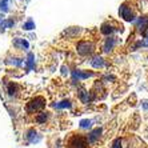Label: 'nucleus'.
<instances>
[{
    "label": "nucleus",
    "instance_id": "f257e3e1",
    "mask_svg": "<svg viewBox=\"0 0 148 148\" xmlns=\"http://www.w3.org/2000/svg\"><path fill=\"white\" fill-rule=\"evenodd\" d=\"M69 148H88V140L83 136H75L68 144Z\"/></svg>",
    "mask_w": 148,
    "mask_h": 148
},
{
    "label": "nucleus",
    "instance_id": "f03ea898",
    "mask_svg": "<svg viewBox=\"0 0 148 148\" xmlns=\"http://www.w3.org/2000/svg\"><path fill=\"white\" fill-rule=\"evenodd\" d=\"M43 107H44V100L41 99V97H36V99L32 100L31 103H29V106H28V110L34 112V111L41 110Z\"/></svg>",
    "mask_w": 148,
    "mask_h": 148
},
{
    "label": "nucleus",
    "instance_id": "7ed1b4c3",
    "mask_svg": "<svg viewBox=\"0 0 148 148\" xmlns=\"http://www.w3.org/2000/svg\"><path fill=\"white\" fill-rule=\"evenodd\" d=\"M120 15L125 20H134V12H132V10L130 7H127V5H123V7L120 8Z\"/></svg>",
    "mask_w": 148,
    "mask_h": 148
},
{
    "label": "nucleus",
    "instance_id": "20e7f679",
    "mask_svg": "<svg viewBox=\"0 0 148 148\" xmlns=\"http://www.w3.org/2000/svg\"><path fill=\"white\" fill-rule=\"evenodd\" d=\"M112 148H123V147H121V140H120V139H116V140L114 141Z\"/></svg>",
    "mask_w": 148,
    "mask_h": 148
}]
</instances>
